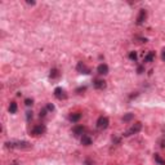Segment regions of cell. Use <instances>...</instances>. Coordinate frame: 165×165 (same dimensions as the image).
Returning a JSON list of instances; mask_svg holds the SVG:
<instances>
[{
    "label": "cell",
    "mask_w": 165,
    "mask_h": 165,
    "mask_svg": "<svg viewBox=\"0 0 165 165\" xmlns=\"http://www.w3.org/2000/svg\"><path fill=\"white\" fill-rule=\"evenodd\" d=\"M141 129H142V124H141V123H135V124H133V125L124 133V137H130V135H133V134H137V133L141 132Z\"/></svg>",
    "instance_id": "obj_2"
},
{
    "label": "cell",
    "mask_w": 165,
    "mask_h": 165,
    "mask_svg": "<svg viewBox=\"0 0 165 165\" xmlns=\"http://www.w3.org/2000/svg\"><path fill=\"white\" fill-rule=\"evenodd\" d=\"M81 119V114H79V112H76V114H72L71 116H70V120L72 121V123H77V121Z\"/></svg>",
    "instance_id": "obj_13"
},
{
    "label": "cell",
    "mask_w": 165,
    "mask_h": 165,
    "mask_svg": "<svg viewBox=\"0 0 165 165\" xmlns=\"http://www.w3.org/2000/svg\"><path fill=\"white\" fill-rule=\"evenodd\" d=\"M46 110H49V111H54V106L52 105V103H48V105H46Z\"/></svg>",
    "instance_id": "obj_20"
},
{
    "label": "cell",
    "mask_w": 165,
    "mask_h": 165,
    "mask_svg": "<svg viewBox=\"0 0 165 165\" xmlns=\"http://www.w3.org/2000/svg\"><path fill=\"white\" fill-rule=\"evenodd\" d=\"M153 60H155V52H148V53L145 56L143 62H145V63H148V62H152Z\"/></svg>",
    "instance_id": "obj_12"
},
{
    "label": "cell",
    "mask_w": 165,
    "mask_h": 165,
    "mask_svg": "<svg viewBox=\"0 0 165 165\" xmlns=\"http://www.w3.org/2000/svg\"><path fill=\"white\" fill-rule=\"evenodd\" d=\"M45 130H46V128H45L44 124H38L36 126H34V128H32V130H31V134L35 135V137H38V135L44 134Z\"/></svg>",
    "instance_id": "obj_3"
},
{
    "label": "cell",
    "mask_w": 165,
    "mask_h": 165,
    "mask_svg": "<svg viewBox=\"0 0 165 165\" xmlns=\"http://www.w3.org/2000/svg\"><path fill=\"white\" fill-rule=\"evenodd\" d=\"M32 119V112H27V120L30 121Z\"/></svg>",
    "instance_id": "obj_21"
},
{
    "label": "cell",
    "mask_w": 165,
    "mask_h": 165,
    "mask_svg": "<svg viewBox=\"0 0 165 165\" xmlns=\"http://www.w3.org/2000/svg\"><path fill=\"white\" fill-rule=\"evenodd\" d=\"M133 118H134V115H133V114H126V115L123 118V121H130Z\"/></svg>",
    "instance_id": "obj_17"
},
{
    "label": "cell",
    "mask_w": 165,
    "mask_h": 165,
    "mask_svg": "<svg viewBox=\"0 0 165 165\" xmlns=\"http://www.w3.org/2000/svg\"><path fill=\"white\" fill-rule=\"evenodd\" d=\"M160 143H161V147H163V148H165V138L161 141V142H160Z\"/></svg>",
    "instance_id": "obj_23"
},
{
    "label": "cell",
    "mask_w": 165,
    "mask_h": 165,
    "mask_svg": "<svg viewBox=\"0 0 165 165\" xmlns=\"http://www.w3.org/2000/svg\"><path fill=\"white\" fill-rule=\"evenodd\" d=\"M108 124H110L108 118H106V116H101V118L97 120V128L101 129V130H103V129H107V128H108Z\"/></svg>",
    "instance_id": "obj_4"
},
{
    "label": "cell",
    "mask_w": 165,
    "mask_h": 165,
    "mask_svg": "<svg viewBox=\"0 0 165 165\" xmlns=\"http://www.w3.org/2000/svg\"><path fill=\"white\" fill-rule=\"evenodd\" d=\"M93 84H94V88H95V89H105L106 85H107L106 81L102 80V79H95Z\"/></svg>",
    "instance_id": "obj_7"
},
{
    "label": "cell",
    "mask_w": 165,
    "mask_h": 165,
    "mask_svg": "<svg viewBox=\"0 0 165 165\" xmlns=\"http://www.w3.org/2000/svg\"><path fill=\"white\" fill-rule=\"evenodd\" d=\"M58 76H60V72H58L57 68H53V70L50 71V77H52V79H57Z\"/></svg>",
    "instance_id": "obj_16"
},
{
    "label": "cell",
    "mask_w": 165,
    "mask_h": 165,
    "mask_svg": "<svg viewBox=\"0 0 165 165\" xmlns=\"http://www.w3.org/2000/svg\"><path fill=\"white\" fill-rule=\"evenodd\" d=\"M129 58L132 61H135L137 60V53H135V52H130V53H129Z\"/></svg>",
    "instance_id": "obj_18"
},
{
    "label": "cell",
    "mask_w": 165,
    "mask_h": 165,
    "mask_svg": "<svg viewBox=\"0 0 165 165\" xmlns=\"http://www.w3.org/2000/svg\"><path fill=\"white\" fill-rule=\"evenodd\" d=\"M155 161H156L157 164H160V165H165V160L160 157L159 153H155Z\"/></svg>",
    "instance_id": "obj_14"
},
{
    "label": "cell",
    "mask_w": 165,
    "mask_h": 165,
    "mask_svg": "<svg viewBox=\"0 0 165 165\" xmlns=\"http://www.w3.org/2000/svg\"><path fill=\"white\" fill-rule=\"evenodd\" d=\"M54 97L57 98V99H66L67 98V94H66V92L62 89V88H56L54 89Z\"/></svg>",
    "instance_id": "obj_5"
},
{
    "label": "cell",
    "mask_w": 165,
    "mask_h": 165,
    "mask_svg": "<svg viewBox=\"0 0 165 165\" xmlns=\"http://www.w3.org/2000/svg\"><path fill=\"white\" fill-rule=\"evenodd\" d=\"M8 148H31V145L25 141H12L5 143Z\"/></svg>",
    "instance_id": "obj_1"
},
{
    "label": "cell",
    "mask_w": 165,
    "mask_h": 165,
    "mask_svg": "<svg viewBox=\"0 0 165 165\" xmlns=\"http://www.w3.org/2000/svg\"><path fill=\"white\" fill-rule=\"evenodd\" d=\"M32 103H34V101H32L31 98H27V99H25V105H26V106H32Z\"/></svg>",
    "instance_id": "obj_19"
},
{
    "label": "cell",
    "mask_w": 165,
    "mask_h": 165,
    "mask_svg": "<svg viewBox=\"0 0 165 165\" xmlns=\"http://www.w3.org/2000/svg\"><path fill=\"white\" fill-rule=\"evenodd\" d=\"M76 70H77L80 74H89V72H90V70L87 67V66H85V65H84V63H83V62H79V63H77Z\"/></svg>",
    "instance_id": "obj_6"
},
{
    "label": "cell",
    "mask_w": 165,
    "mask_h": 165,
    "mask_svg": "<svg viewBox=\"0 0 165 165\" xmlns=\"http://www.w3.org/2000/svg\"><path fill=\"white\" fill-rule=\"evenodd\" d=\"M97 71L99 75H107L108 74V66L106 63H101L98 67H97Z\"/></svg>",
    "instance_id": "obj_8"
},
{
    "label": "cell",
    "mask_w": 165,
    "mask_h": 165,
    "mask_svg": "<svg viewBox=\"0 0 165 165\" xmlns=\"http://www.w3.org/2000/svg\"><path fill=\"white\" fill-rule=\"evenodd\" d=\"M81 145H84V146H89V145H92V138H90L89 135L83 134V137H81Z\"/></svg>",
    "instance_id": "obj_11"
},
{
    "label": "cell",
    "mask_w": 165,
    "mask_h": 165,
    "mask_svg": "<svg viewBox=\"0 0 165 165\" xmlns=\"http://www.w3.org/2000/svg\"><path fill=\"white\" fill-rule=\"evenodd\" d=\"M161 58H163V60L165 61V49L163 50V54H161Z\"/></svg>",
    "instance_id": "obj_24"
},
{
    "label": "cell",
    "mask_w": 165,
    "mask_h": 165,
    "mask_svg": "<svg viewBox=\"0 0 165 165\" xmlns=\"http://www.w3.org/2000/svg\"><path fill=\"white\" fill-rule=\"evenodd\" d=\"M9 112H10V114H15V112H17V103H15V102H12V103L9 105Z\"/></svg>",
    "instance_id": "obj_15"
},
{
    "label": "cell",
    "mask_w": 165,
    "mask_h": 165,
    "mask_svg": "<svg viewBox=\"0 0 165 165\" xmlns=\"http://www.w3.org/2000/svg\"><path fill=\"white\" fill-rule=\"evenodd\" d=\"M142 72H143V67L139 66V67H138V74H142Z\"/></svg>",
    "instance_id": "obj_22"
},
{
    "label": "cell",
    "mask_w": 165,
    "mask_h": 165,
    "mask_svg": "<svg viewBox=\"0 0 165 165\" xmlns=\"http://www.w3.org/2000/svg\"><path fill=\"white\" fill-rule=\"evenodd\" d=\"M85 132V128L83 126V125H76V126H74V129H72V133H74V135H81L83 133Z\"/></svg>",
    "instance_id": "obj_10"
},
{
    "label": "cell",
    "mask_w": 165,
    "mask_h": 165,
    "mask_svg": "<svg viewBox=\"0 0 165 165\" xmlns=\"http://www.w3.org/2000/svg\"><path fill=\"white\" fill-rule=\"evenodd\" d=\"M146 17H147V12H146L145 9H141V10H139V14H138V18H137V23H138V25H142L143 21L146 19Z\"/></svg>",
    "instance_id": "obj_9"
}]
</instances>
